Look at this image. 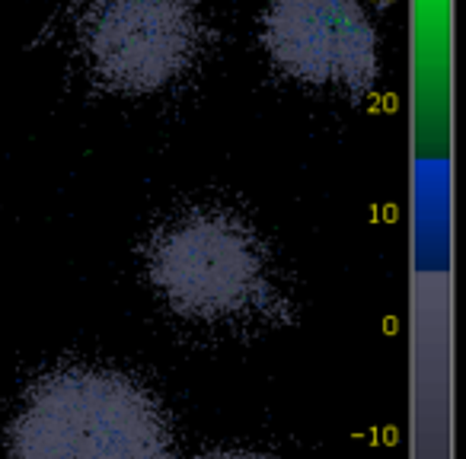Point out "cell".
Here are the masks:
<instances>
[{"mask_svg":"<svg viewBox=\"0 0 466 459\" xmlns=\"http://www.w3.org/2000/svg\"><path fill=\"white\" fill-rule=\"evenodd\" d=\"M14 459H169L160 402L131 376L65 367L42 376L10 424Z\"/></svg>","mask_w":466,"mask_h":459,"instance_id":"obj_1","label":"cell"},{"mask_svg":"<svg viewBox=\"0 0 466 459\" xmlns=\"http://www.w3.org/2000/svg\"><path fill=\"white\" fill-rule=\"evenodd\" d=\"M147 278L169 310L195 323H233L275 297L266 243L227 207H188L157 226Z\"/></svg>","mask_w":466,"mask_h":459,"instance_id":"obj_2","label":"cell"},{"mask_svg":"<svg viewBox=\"0 0 466 459\" xmlns=\"http://www.w3.org/2000/svg\"><path fill=\"white\" fill-rule=\"evenodd\" d=\"M84 65L116 93H157L192 67L201 45L195 0H90L77 26Z\"/></svg>","mask_w":466,"mask_h":459,"instance_id":"obj_3","label":"cell"},{"mask_svg":"<svg viewBox=\"0 0 466 459\" xmlns=\"http://www.w3.org/2000/svg\"><path fill=\"white\" fill-rule=\"evenodd\" d=\"M262 45L281 74L317 90L358 93L377 71V33L361 0H268Z\"/></svg>","mask_w":466,"mask_h":459,"instance_id":"obj_4","label":"cell"},{"mask_svg":"<svg viewBox=\"0 0 466 459\" xmlns=\"http://www.w3.org/2000/svg\"><path fill=\"white\" fill-rule=\"evenodd\" d=\"M195 459H272L266 453H247V450H218V453H205V456Z\"/></svg>","mask_w":466,"mask_h":459,"instance_id":"obj_5","label":"cell"}]
</instances>
